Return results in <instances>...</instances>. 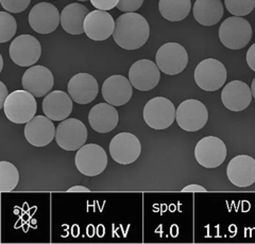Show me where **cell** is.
<instances>
[{
  "mask_svg": "<svg viewBox=\"0 0 255 244\" xmlns=\"http://www.w3.org/2000/svg\"><path fill=\"white\" fill-rule=\"evenodd\" d=\"M150 36L147 19L135 12L125 13L115 21L113 37L115 43L126 50L141 48Z\"/></svg>",
  "mask_w": 255,
  "mask_h": 244,
  "instance_id": "obj_1",
  "label": "cell"
},
{
  "mask_svg": "<svg viewBox=\"0 0 255 244\" xmlns=\"http://www.w3.org/2000/svg\"><path fill=\"white\" fill-rule=\"evenodd\" d=\"M2 109L11 122L26 124L35 117L37 103L33 94L26 89L14 90L7 96Z\"/></svg>",
  "mask_w": 255,
  "mask_h": 244,
  "instance_id": "obj_2",
  "label": "cell"
},
{
  "mask_svg": "<svg viewBox=\"0 0 255 244\" xmlns=\"http://www.w3.org/2000/svg\"><path fill=\"white\" fill-rule=\"evenodd\" d=\"M252 38V27L242 16L227 18L219 28V39L222 45L231 50L243 49Z\"/></svg>",
  "mask_w": 255,
  "mask_h": 244,
  "instance_id": "obj_3",
  "label": "cell"
},
{
  "mask_svg": "<svg viewBox=\"0 0 255 244\" xmlns=\"http://www.w3.org/2000/svg\"><path fill=\"white\" fill-rule=\"evenodd\" d=\"M143 120L153 130L168 129L177 117V108L172 102L164 97L149 100L142 111Z\"/></svg>",
  "mask_w": 255,
  "mask_h": 244,
  "instance_id": "obj_4",
  "label": "cell"
},
{
  "mask_svg": "<svg viewBox=\"0 0 255 244\" xmlns=\"http://www.w3.org/2000/svg\"><path fill=\"white\" fill-rule=\"evenodd\" d=\"M75 163L79 172L83 175L94 177L106 170L108 166V155L103 148L95 145H84L77 151Z\"/></svg>",
  "mask_w": 255,
  "mask_h": 244,
  "instance_id": "obj_5",
  "label": "cell"
},
{
  "mask_svg": "<svg viewBox=\"0 0 255 244\" xmlns=\"http://www.w3.org/2000/svg\"><path fill=\"white\" fill-rule=\"evenodd\" d=\"M228 78L226 66L218 60L206 59L195 69V81L204 91H216L225 85Z\"/></svg>",
  "mask_w": 255,
  "mask_h": 244,
  "instance_id": "obj_6",
  "label": "cell"
},
{
  "mask_svg": "<svg viewBox=\"0 0 255 244\" xmlns=\"http://www.w3.org/2000/svg\"><path fill=\"white\" fill-rule=\"evenodd\" d=\"M156 65L162 73L168 76L181 74L188 64L186 49L178 43H167L156 52Z\"/></svg>",
  "mask_w": 255,
  "mask_h": 244,
  "instance_id": "obj_7",
  "label": "cell"
},
{
  "mask_svg": "<svg viewBox=\"0 0 255 244\" xmlns=\"http://www.w3.org/2000/svg\"><path fill=\"white\" fill-rule=\"evenodd\" d=\"M175 120L182 130L197 132L204 128L209 120V112L201 101L188 99L183 101L177 108Z\"/></svg>",
  "mask_w": 255,
  "mask_h": 244,
  "instance_id": "obj_8",
  "label": "cell"
},
{
  "mask_svg": "<svg viewBox=\"0 0 255 244\" xmlns=\"http://www.w3.org/2000/svg\"><path fill=\"white\" fill-rule=\"evenodd\" d=\"M87 140L85 124L76 118L63 120L57 127L55 141L65 151H78Z\"/></svg>",
  "mask_w": 255,
  "mask_h": 244,
  "instance_id": "obj_9",
  "label": "cell"
},
{
  "mask_svg": "<svg viewBox=\"0 0 255 244\" xmlns=\"http://www.w3.org/2000/svg\"><path fill=\"white\" fill-rule=\"evenodd\" d=\"M9 54L17 66H33L41 58L42 46L37 39L30 34H21L13 39Z\"/></svg>",
  "mask_w": 255,
  "mask_h": 244,
  "instance_id": "obj_10",
  "label": "cell"
},
{
  "mask_svg": "<svg viewBox=\"0 0 255 244\" xmlns=\"http://www.w3.org/2000/svg\"><path fill=\"white\" fill-rule=\"evenodd\" d=\"M110 154L116 163L130 164L138 160L141 152L139 139L134 134L123 132L117 134L111 140L109 146Z\"/></svg>",
  "mask_w": 255,
  "mask_h": 244,
  "instance_id": "obj_11",
  "label": "cell"
},
{
  "mask_svg": "<svg viewBox=\"0 0 255 244\" xmlns=\"http://www.w3.org/2000/svg\"><path fill=\"white\" fill-rule=\"evenodd\" d=\"M195 157L202 167L217 168L227 159V147L223 141L215 136H206L199 140L195 148Z\"/></svg>",
  "mask_w": 255,
  "mask_h": 244,
  "instance_id": "obj_12",
  "label": "cell"
},
{
  "mask_svg": "<svg viewBox=\"0 0 255 244\" xmlns=\"http://www.w3.org/2000/svg\"><path fill=\"white\" fill-rule=\"evenodd\" d=\"M129 80L134 88L149 91L155 88L161 80V70L150 60H139L134 63L129 70Z\"/></svg>",
  "mask_w": 255,
  "mask_h": 244,
  "instance_id": "obj_13",
  "label": "cell"
},
{
  "mask_svg": "<svg viewBox=\"0 0 255 244\" xmlns=\"http://www.w3.org/2000/svg\"><path fill=\"white\" fill-rule=\"evenodd\" d=\"M61 22L59 10L49 2H39L29 13V25L39 34H49Z\"/></svg>",
  "mask_w": 255,
  "mask_h": 244,
  "instance_id": "obj_14",
  "label": "cell"
},
{
  "mask_svg": "<svg viewBox=\"0 0 255 244\" xmlns=\"http://www.w3.org/2000/svg\"><path fill=\"white\" fill-rule=\"evenodd\" d=\"M22 87L35 98L49 93L54 85V78L49 69L42 65L31 66L21 79Z\"/></svg>",
  "mask_w": 255,
  "mask_h": 244,
  "instance_id": "obj_15",
  "label": "cell"
},
{
  "mask_svg": "<svg viewBox=\"0 0 255 244\" xmlns=\"http://www.w3.org/2000/svg\"><path fill=\"white\" fill-rule=\"evenodd\" d=\"M115 20L107 11L95 10L90 12L84 20V33L96 42H102L113 35Z\"/></svg>",
  "mask_w": 255,
  "mask_h": 244,
  "instance_id": "obj_16",
  "label": "cell"
},
{
  "mask_svg": "<svg viewBox=\"0 0 255 244\" xmlns=\"http://www.w3.org/2000/svg\"><path fill=\"white\" fill-rule=\"evenodd\" d=\"M227 175L231 183L246 188L255 183V160L249 155H237L230 161Z\"/></svg>",
  "mask_w": 255,
  "mask_h": 244,
  "instance_id": "obj_17",
  "label": "cell"
},
{
  "mask_svg": "<svg viewBox=\"0 0 255 244\" xmlns=\"http://www.w3.org/2000/svg\"><path fill=\"white\" fill-rule=\"evenodd\" d=\"M102 97L108 103L114 106L127 104L132 98L133 85L124 76L114 75L109 77L101 88Z\"/></svg>",
  "mask_w": 255,
  "mask_h": 244,
  "instance_id": "obj_18",
  "label": "cell"
},
{
  "mask_svg": "<svg viewBox=\"0 0 255 244\" xmlns=\"http://www.w3.org/2000/svg\"><path fill=\"white\" fill-rule=\"evenodd\" d=\"M67 91L76 103L89 104L97 97L99 85L96 79L90 74H77L70 79Z\"/></svg>",
  "mask_w": 255,
  "mask_h": 244,
  "instance_id": "obj_19",
  "label": "cell"
},
{
  "mask_svg": "<svg viewBox=\"0 0 255 244\" xmlns=\"http://www.w3.org/2000/svg\"><path fill=\"white\" fill-rule=\"evenodd\" d=\"M25 137L28 143L34 147H45L55 138L54 124L47 116H35L25 125Z\"/></svg>",
  "mask_w": 255,
  "mask_h": 244,
  "instance_id": "obj_20",
  "label": "cell"
},
{
  "mask_svg": "<svg viewBox=\"0 0 255 244\" xmlns=\"http://www.w3.org/2000/svg\"><path fill=\"white\" fill-rule=\"evenodd\" d=\"M252 90L247 83L235 80L228 83L221 91V100L226 108L232 112H242L251 104Z\"/></svg>",
  "mask_w": 255,
  "mask_h": 244,
  "instance_id": "obj_21",
  "label": "cell"
},
{
  "mask_svg": "<svg viewBox=\"0 0 255 244\" xmlns=\"http://www.w3.org/2000/svg\"><path fill=\"white\" fill-rule=\"evenodd\" d=\"M73 101L69 93L65 91H50L43 100V112L52 121H63L73 112Z\"/></svg>",
  "mask_w": 255,
  "mask_h": 244,
  "instance_id": "obj_22",
  "label": "cell"
},
{
  "mask_svg": "<svg viewBox=\"0 0 255 244\" xmlns=\"http://www.w3.org/2000/svg\"><path fill=\"white\" fill-rule=\"evenodd\" d=\"M119 121L117 109L110 103H98L90 111L89 122L96 132L105 134L116 129Z\"/></svg>",
  "mask_w": 255,
  "mask_h": 244,
  "instance_id": "obj_23",
  "label": "cell"
},
{
  "mask_svg": "<svg viewBox=\"0 0 255 244\" xmlns=\"http://www.w3.org/2000/svg\"><path fill=\"white\" fill-rule=\"evenodd\" d=\"M90 10L81 3H70L61 13V26L65 32L71 35L84 33V20Z\"/></svg>",
  "mask_w": 255,
  "mask_h": 244,
  "instance_id": "obj_24",
  "label": "cell"
},
{
  "mask_svg": "<svg viewBox=\"0 0 255 244\" xmlns=\"http://www.w3.org/2000/svg\"><path fill=\"white\" fill-rule=\"evenodd\" d=\"M195 19L205 27L215 26L223 16V4L220 0H196L194 4Z\"/></svg>",
  "mask_w": 255,
  "mask_h": 244,
  "instance_id": "obj_25",
  "label": "cell"
},
{
  "mask_svg": "<svg viewBox=\"0 0 255 244\" xmlns=\"http://www.w3.org/2000/svg\"><path fill=\"white\" fill-rule=\"evenodd\" d=\"M191 9L190 0H159L158 10L162 16L169 21L185 19Z\"/></svg>",
  "mask_w": 255,
  "mask_h": 244,
  "instance_id": "obj_26",
  "label": "cell"
},
{
  "mask_svg": "<svg viewBox=\"0 0 255 244\" xmlns=\"http://www.w3.org/2000/svg\"><path fill=\"white\" fill-rule=\"evenodd\" d=\"M19 182V172L12 163L0 162V191L14 190Z\"/></svg>",
  "mask_w": 255,
  "mask_h": 244,
  "instance_id": "obj_27",
  "label": "cell"
},
{
  "mask_svg": "<svg viewBox=\"0 0 255 244\" xmlns=\"http://www.w3.org/2000/svg\"><path fill=\"white\" fill-rule=\"evenodd\" d=\"M17 31V23L10 12H0V43L11 41Z\"/></svg>",
  "mask_w": 255,
  "mask_h": 244,
  "instance_id": "obj_28",
  "label": "cell"
},
{
  "mask_svg": "<svg viewBox=\"0 0 255 244\" xmlns=\"http://www.w3.org/2000/svg\"><path fill=\"white\" fill-rule=\"evenodd\" d=\"M227 10L234 16L249 15L255 7V0H225Z\"/></svg>",
  "mask_w": 255,
  "mask_h": 244,
  "instance_id": "obj_29",
  "label": "cell"
},
{
  "mask_svg": "<svg viewBox=\"0 0 255 244\" xmlns=\"http://www.w3.org/2000/svg\"><path fill=\"white\" fill-rule=\"evenodd\" d=\"M31 0H0L3 9L10 13H21L29 6Z\"/></svg>",
  "mask_w": 255,
  "mask_h": 244,
  "instance_id": "obj_30",
  "label": "cell"
},
{
  "mask_svg": "<svg viewBox=\"0 0 255 244\" xmlns=\"http://www.w3.org/2000/svg\"><path fill=\"white\" fill-rule=\"evenodd\" d=\"M143 0H119L117 9L122 12H135L142 5Z\"/></svg>",
  "mask_w": 255,
  "mask_h": 244,
  "instance_id": "obj_31",
  "label": "cell"
},
{
  "mask_svg": "<svg viewBox=\"0 0 255 244\" xmlns=\"http://www.w3.org/2000/svg\"><path fill=\"white\" fill-rule=\"evenodd\" d=\"M94 7L98 10L110 11L114 7H117L119 0H90Z\"/></svg>",
  "mask_w": 255,
  "mask_h": 244,
  "instance_id": "obj_32",
  "label": "cell"
},
{
  "mask_svg": "<svg viewBox=\"0 0 255 244\" xmlns=\"http://www.w3.org/2000/svg\"><path fill=\"white\" fill-rule=\"evenodd\" d=\"M247 63H248V66L255 72V44H253L250 48L247 51L246 56Z\"/></svg>",
  "mask_w": 255,
  "mask_h": 244,
  "instance_id": "obj_33",
  "label": "cell"
},
{
  "mask_svg": "<svg viewBox=\"0 0 255 244\" xmlns=\"http://www.w3.org/2000/svg\"><path fill=\"white\" fill-rule=\"evenodd\" d=\"M182 191L184 192H205L206 189L200 185H197V184H193V185H188L186 187H184L182 189Z\"/></svg>",
  "mask_w": 255,
  "mask_h": 244,
  "instance_id": "obj_34",
  "label": "cell"
},
{
  "mask_svg": "<svg viewBox=\"0 0 255 244\" xmlns=\"http://www.w3.org/2000/svg\"><path fill=\"white\" fill-rule=\"evenodd\" d=\"M0 87H1V94H0V108H3L4 102L7 98V96H9V93H7V89H6L3 82H0Z\"/></svg>",
  "mask_w": 255,
  "mask_h": 244,
  "instance_id": "obj_35",
  "label": "cell"
},
{
  "mask_svg": "<svg viewBox=\"0 0 255 244\" xmlns=\"http://www.w3.org/2000/svg\"><path fill=\"white\" fill-rule=\"evenodd\" d=\"M69 192H90L91 190L89 188H86L84 186H81V185H77V186H74L68 189Z\"/></svg>",
  "mask_w": 255,
  "mask_h": 244,
  "instance_id": "obj_36",
  "label": "cell"
},
{
  "mask_svg": "<svg viewBox=\"0 0 255 244\" xmlns=\"http://www.w3.org/2000/svg\"><path fill=\"white\" fill-rule=\"evenodd\" d=\"M251 90H252L253 97H254V99H255V78H254V80L252 81V84H251Z\"/></svg>",
  "mask_w": 255,
  "mask_h": 244,
  "instance_id": "obj_37",
  "label": "cell"
},
{
  "mask_svg": "<svg viewBox=\"0 0 255 244\" xmlns=\"http://www.w3.org/2000/svg\"><path fill=\"white\" fill-rule=\"evenodd\" d=\"M0 61H1V66H0V72H1L2 68H3V59H2L1 56H0Z\"/></svg>",
  "mask_w": 255,
  "mask_h": 244,
  "instance_id": "obj_38",
  "label": "cell"
},
{
  "mask_svg": "<svg viewBox=\"0 0 255 244\" xmlns=\"http://www.w3.org/2000/svg\"><path fill=\"white\" fill-rule=\"evenodd\" d=\"M78 1H87V0H78Z\"/></svg>",
  "mask_w": 255,
  "mask_h": 244,
  "instance_id": "obj_39",
  "label": "cell"
}]
</instances>
